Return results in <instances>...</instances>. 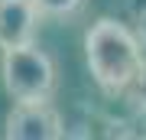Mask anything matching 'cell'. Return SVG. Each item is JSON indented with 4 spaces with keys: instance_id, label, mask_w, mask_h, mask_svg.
Returning <instances> with one entry per match:
<instances>
[{
    "instance_id": "obj_5",
    "label": "cell",
    "mask_w": 146,
    "mask_h": 140,
    "mask_svg": "<svg viewBox=\"0 0 146 140\" xmlns=\"http://www.w3.org/2000/svg\"><path fill=\"white\" fill-rule=\"evenodd\" d=\"M42 20H68L84 7V0H33Z\"/></svg>"
},
{
    "instance_id": "obj_4",
    "label": "cell",
    "mask_w": 146,
    "mask_h": 140,
    "mask_svg": "<svg viewBox=\"0 0 146 140\" xmlns=\"http://www.w3.org/2000/svg\"><path fill=\"white\" fill-rule=\"evenodd\" d=\"M42 16L33 7V0H0V49L36 42Z\"/></svg>"
},
{
    "instance_id": "obj_2",
    "label": "cell",
    "mask_w": 146,
    "mask_h": 140,
    "mask_svg": "<svg viewBox=\"0 0 146 140\" xmlns=\"http://www.w3.org/2000/svg\"><path fill=\"white\" fill-rule=\"evenodd\" d=\"M0 75L3 88L13 101H52L58 88V72L49 52H42L36 42L13 49H0Z\"/></svg>"
},
{
    "instance_id": "obj_1",
    "label": "cell",
    "mask_w": 146,
    "mask_h": 140,
    "mask_svg": "<svg viewBox=\"0 0 146 140\" xmlns=\"http://www.w3.org/2000/svg\"><path fill=\"white\" fill-rule=\"evenodd\" d=\"M84 62L101 91L123 94L143 75V46L120 20L101 16L84 33Z\"/></svg>"
},
{
    "instance_id": "obj_3",
    "label": "cell",
    "mask_w": 146,
    "mask_h": 140,
    "mask_svg": "<svg viewBox=\"0 0 146 140\" xmlns=\"http://www.w3.org/2000/svg\"><path fill=\"white\" fill-rule=\"evenodd\" d=\"M7 140H58L65 137V124L49 101H16L3 124Z\"/></svg>"
}]
</instances>
